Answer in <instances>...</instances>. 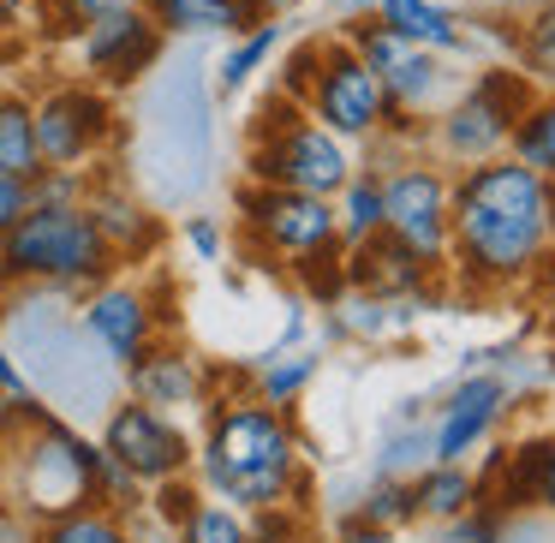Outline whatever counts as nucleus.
Instances as JSON below:
<instances>
[{
  "label": "nucleus",
  "mask_w": 555,
  "mask_h": 543,
  "mask_svg": "<svg viewBox=\"0 0 555 543\" xmlns=\"http://www.w3.org/2000/svg\"><path fill=\"white\" fill-rule=\"evenodd\" d=\"M555 257V185L502 156L454 168L448 185V275L472 293H526Z\"/></svg>",
  "instance_id": "nucleus-1"
},
{
  "label": "nucleus",
  "mask_w": 555,
  "mask_h": 543,
  "mask_svg": "<svg viewBox=\"0 0 555 543\" xmlns=\"http://www.w3.org/2000/svg\"><path fill=\"white\" fill-rule=\"evenodd\" d=\"M311 436L299 430V418L257 395H209L204 406V436L192 454V478L204 483V495H221L240 514L257 507H311Z\"/></svg>",
  "instance_id": "nucleus-2"
},
{
  "label": "nucleus",
  "mask_w": 555,
  "mask_h": 543,
  "mask_svg": "<svg viewBox=\"0 0 555 543\" xmlns=\"http://www.w3.org/2000/svg\"><path fill=\"white\" fill-rule=\"evenodd\" d=\"M240 233L245 251L287 263L299 275V287L311 299H335L347 287L340 275V221H335V197H311V192H287V185H240Z\"/></svg>",
  "instance_id": "nucleus-3"
},
{
  "label": "nucleus",
  "mask_w": 555,
  "mask_h": 543,
  "mask_svg": "<svg viewBox=\"0 0 555 543\" xmlns=\"http://www.w3.org/2000/svg\"><path fill=\"white\" fill-rule=\"evenodd\" d=\"M0 269L13 287H54L66 299H85L108 275H120V257L96 233L85 204H30L0 233Z\"/></svg>",
  "instance_id": "nucleus-4"
},
{
  "label": "nucleus",
  "mask_w": 555,
  "mask_h": 543,
  "mask_svg": "<svg viewBox=\"0 0 555 543\" xmlns=\"http://www.w3.org/2000/svg\"><path fill=\"white\" fill-rule=\"evenodd\" d=\"M352 144H340L328 126H317L299 102L269 90L245 126V180L251 185H287V192L335 197L352 180Z\"/></svg>",
  "instance_id": "nucleus-5"
},
{
  "label": "nucleus",
  "mask_w": 555,
  "mask_h": 543,
  "mask_svg": "<svg viewBox=\"0 0 555 543\" xmlns=\"http://www.w3.org/2000/svg\"><path fill=\"white\" fill-rule=\"evenodd\" d=\"M531 96H538V85H531L514 61H483L478 73L424 120V156L448 161V168H472V161L502 156Z\"/></svg>",
  "instance_id": "nucleus-6"
},
{
  "label": "nucleus",
  "mask_w": 555,
  "mask_h": 543,
  "mask_svg": "<svg viewBox=\"0 0 555 543\" xmlns=\"http://www.w3.org/2000/svg\"><path fill=\"white\" fill-rule=\"evenodd\" d=\"M30 114H37L42 168H85L90 173L126 144L120 102H114V90L90 85V78H61V85H49L42 96H30Z\"/></svg>",
  "instance_id": "nucleus-7"
},
{
  "label": "nucleus",
  "mask_w": 555,
  "mask_h": 543,
  "mask_svg": "<svg viewBox=\"0 0 555 543\" xmlns=\"http://www.w3.org/2000/svg\"><path fill=\"white\" fill-rule=\"evenodd\" d=\"M305 114H311L317 126H328L340 144H364V150H371L388 126L383 85H376V73L359 61V49H352L340 30L323 37V61H317V78H311V90H305Z\"/></svg>",
  "instance_id": "nucleus-8"
},
{
  "label": "nucleus",
  "mask_w": 555,
  "mask_h": 543,
  "mask_svg": "<svg viewBox=\"0 0 555 543\" xmlns=\"http://www.w3.org/2000/svg\"><path fill=\"white\" fill-rule=\"evenodd\" d=\"M340 37L359 49V61L376 73L388 108L412 114V120H430L448 96H454V73H448V54H430L418 42L395 37L383 18H359V25H335Z\"/></svg>",
  "instance_id": "nucleus-9"
},
{
  "label": "nucleus",
  "mask_w": 555,
  "mask_h": 543,
  "mask_svg": "<svg viewBox=\"0 0 555 543\" xmlns=\"http://www.w3.org/2000/svg\"><path fill=\"white\" fill-rule=\"evenodd\" d=\"M376 173H383V233H395L400 245L448 269V185H454V173H442V161L424 150H406Z\"/></svg>",
  "instance_id": "nucleus-10"
},
{
  "label": "nucleus",
  "mask_w": 555,
  "mask_h": 543,
  "mask_svg": "<svg viewBox=\"0 0 555 543\" xmlns=\"http://www.w3.org/2000/svg\"><path fill=\"white\" fill-rule=\"evenodd\" d=\"M73 49H78V66H85L78 78H90V85H102V90L120 96V90L144 85L150 73H162V61H168V30L156 25L150 7L126 0V7H114L108 18H96Z\"/></svg>",
  "instance_id": "nucleus-11"
},
{
  "label": "nucleus",
  "mask_w": 555,
  "mask_h": 543,
  "mask_svg": "<svg viewBox=\"0 0 555 543\" xmlns=\"http://www.w3.org/2000/svg\"><path fill=\"white\" fill-rule=\"evenodd\" d=\"M96 448H108L144 490L162 483V478L192 471V454H197V442L185 436V424L173 418V412H156V406H144V400H132V395L114 400V406L102 412Z\"/></svg>",
  "instance_id": "nucleus-12"
},
{
  "label": "nucleus",
  "mask_w": 555,
  "mask_h": 543,
  "mask_svg": "<svg viewBox=\"0 0 555 543\" xmlns=\"http://www.w3.org/2000/svg\"><path fill=\"white\" fill-rule=\"evenodd\" d=\"M78 323H85V335L102 347V359H108L114 371H126L156 335H168L156 287H144V281H132V275H108L102 287H90L85 299H78Z\"/></svg>",
  "instance_id": "nucleus-13"
},
{
  "label": "nucleus",
  "mask_w": 555,
  "mask_h": 543,
  "mask_svg": "<svg viewBox=\"0 0 555 543\" xmlns=\"http://www.w3.org/2000/svg\"><path fill=\"white\" fill-rule=\"evenodd\" d=\"M126 395L144 400L156 412H204L209 395L221 388V371H209L192 347H180L173 335H156L132 364L120 371Z\"/></svg>",
  "instance_id": "nucleus-14"
},
{
  "label": "nucleus",
  "mask_w": 555,
  "mask_h": 543,
  "mask_svg": "<svg viewBox=\"0 0 555 543\" xmlns=\"http://www.w3.org/2000/svg\"><path fill=\"white\" fill-rule=\"evenodd\" d=\"M507 412H514V383L502 371L460 376L430 418V460H472V448L490 442Z\"/></svg>",
  "instance_id": "nucleus-15"
},
{
  "label": "nucleus",
  "mask_w": 555,
  "mask_h": 543,
  "mask_svg": "<svg viewBox=\"0 0 555 543\" xmlns=\"http://www.w3.org/2000/svg\"><path fill=\"white\" fill-rule=\"evenodd\" d=\"M340 275H347V287H359V293L436 305L448 269H436L430 257H418L412 245H400L395 233H371L364 245H347V251H340Z\"/></svg>",
  "instance_id": "nucleus-16"
},
{
  "label": "nucleus",
  "mask_w": 555,
  "mask_h": 543,
  "mask_svg": "<svg viewBox=\"0 0 555 543\" xmlns=\"http://www.w3.org/2000/svg\"><path fill=\"white\" fill-rule=\"evenodd\" d=\"M85 209H90V221H96V233L108 240V251L120 257V269L126 263H150V257L162 251V240H168L156 204H144V197H138L132 185L108 168V161H102V168H90Z\"/></svg>",
  "instance_id": "nucleus-17"
},
{
  "label": "nucleus",
  "mask_w": 555,
  "mask_h": 543,
  "mask_svg": "<svg viewBox=\"0 0 555 543\" xmlns=\"http://www.w3.org/2000/svg\"><path fill=\"white\" fill-rule=\"evenodd\" d=\"M376 18L430 54H448V61L472 54V18H460L448 0H376Z\"/></svg>",
  "instance_id": "nucleus-18"
},
{
  "label": "nucleus",
  "mask_w": 555,
  "mask_h": 543,
  "mask_svg": "<svg viewBox=\"0 0 555 543\" xmlns=\"http://www.w3.org/2000/svg\"><path fill=\"white\" fill-rule=\"evenodd\" d=\"M150 13H156V25L173 37H240V30H251L257 18V0H150Z\"/></svg>",
  "instance_id": "nucleus-19"
},
{
  "label": "nucleus",
  "mask_w": 555,
  "mask_h": 543,
  "mask_svg": "<svg viewBox=\"0 0 555 543\" xmlns=\"http://www.w3.org/2000/svg\"><path fill=\"white\" fill-rule=\"evenodd\" d=\"M281 42H287V25H281V18H257L251 30L228 37V49H221V61H216V96H240V90H251V78L281 54Z\"/></svg>",
  "instance_id": "nucleus-20"
},
{
  "label": "nucleus",
  "mask_w": 555,
  "mask_h": 543,
  "mask_svg": "<svg viewBox=\"0 0 555 543\" xmlns=\"http://www.w3.org/2000/svg\"><path fill=\"white\" fill-rule=\"evenodd\" d=\"M412 502H418V519H454L478 502V478H472L466 460H430V466L412 471Z\"/></svg>",
  "instance_id": "nucleus-21"
},
{
  "label": "nucleus",
  "mask_w": 555,
  "mask_h": 543,
  "mask_svg": "<svg viewBox=\"0 0 555 543\" xmlns=\"http://www.w3.org/2000/svg\"><path fill=\"white\" fill-rule=\"evenodd\" d=\"M317 371H323V347H287V352H263L251 371V395L269 400V406L293 412L299 406V395L317 383Z\"/></svg>",
  "instance_id": "nucleus-22"
},
{
  "label": "nucleus",
  "mask_w": 555,
  "mask_h": 543,
  "mask_svg": "<svg viewBox=\"0 0 555 543\" xmlns=\"http://www.w3.org/2000/svg\"><path fill=\"white\" fill-rule=\"evenodd\" d=\"M0 173H18V180H37L42 173L37 114H30V96L13 85H0Z\"/></svg>",
  "instance_id": "nucleus-23"
},
{
  "label": "nucleus",
  "mask_w": 555,
  "mask_h": 543,
  "mask_svg": "<svg viewBox=\"0 0 555 543\" xmlns=\"http://www.w3.org/2000/svg\"><path fill=\"white\" fill-rule=\"evenodd\" d=\"M418 466H430V424H424L418 400H400V412L388 418L383 442H376V471H388V478H412Z\"/></svg>",
  "instance_id": "nucleus-24"
},
{
  "label": "nucleus",
  "mask_w": 555,
  "mask_h": 543,
  "mask_svg": "<svg viewBox=\"0 0 555 543\" xmlns=\"http://www.w3.org/2000/svg\"><path fill=\"white\" fill-rule=\"evenodd\" d=\"M507 156L526 161L531 173H543V180L555 185V90H538V96L526 102L514 138H507Z\"/></svg>",
  "instance_id": "nucleus-25"
},
{
  "label": "nucleus",
  "mask_w": 555,
  "mask_h": 543,
  "mask_svg": "<svg viewBox=\"0 0 555 543\" xmlns=\"http://www.w3.org/2000/svg\"><path fill=\"white\" fill-rule=\"evenodd\" d=\"M335 221H340V245H364L371 233H383V173L352 168V180L335 192Z\"/></svg>",
  "instance_id": "nucleus-26"
},
{
  "label": "nucleus",
  "mask_w": 555,
  "mask_h": 543,
  "mask_svg": "<svg viewBox=\"0 0 555 543\" xmlns=\"http://www.w3.org/2000/svg\"><path fill=\"white\" fill-rule=\"evenodd\" d=\"M37 543H132V519L114 514V507H66V514L42 519L37 526Z\"/></svg>",
  "instance_id": "nucleus-27"
},
{
  "label": "nucleus",
  "mask_w": 555,
  "mask_h": 543,
  "mask_svg": "<svg viewBox=\"0 0 555 543\" xmlns=\"http://www.w3.org/2000/svg\"><path fill=\"white\" fill-rule=\"evenodd\" d=\"M352 519H364V526H376V531H395V538H406V531L418 526L412 478H388V471H376V478L359 490V507H352Z\"/></svg>",
  "instance_id": "nucleus-28"
},
{
  "label": "nucleus",
  "mask_w": 555,
  "mask_h": 543,
  "mask_svg": "<svg viewBox=\"0 0 555 543\" xmlns=\"http://www.w3.org/2000/svg\"><path fill=\"white\" fill-rule=\"evenodd\" d=\"M514 66H519V73H526L538 90H555V0H538L531 13H519Z\"/></svg>",
  "instance_id": "nucleus-29"
},
{
  "label": "nucleus",
  "mask_w": 555,
  "mask_h": 543,
  "mask_svg": "<svg viewBox=\"0 0 555 543\" xmlns=\"http://www.w3.org/2000/svg\"><path fill=\"white\" fill-rule=\"evenodd\" d=\"M114 7H126V0H30V13H37V25L49 42H78L96 18H108Z\"/></svg>",
  "instance_id": "nucleus-30"
},
{
  "label": "nucleus",
  "mask_w": 555,
  "mask_h": 543,
  "mask_svg": "<svg viewBox=\"0 0 555 543\" xmlns=\"http://www.w3.org/2000/svg\"><path fill=\"white\" fill-rule=\"evenodd\" d=\"M173 543H245V514L221 495H197V507L173 526Z\"/></svg>",
  "instance_id": "nucleus-31"
},
{
  "label": "nucleus",
  "mask_w": 555,
  "mask_h": 543,
  "mask_svg": "<svg viewBox=\"0 0 555 543\" xmlns=\"http://www.w3.org/2000/svg\"><path fill=\"white\" fill-rule=\"evenodd\" d=\"M245 543H317V519L311 507L293 502L257 507V514H245Z\"/></svg>",
  "instance_id": "nucleus-32"
},
{
  "label": "nucleus",
  "mask_w": 555,
  "mask_h": 543,
  "mask_svg": "<svg viewBox=\"0 0 555 543\" xmlns=\"http://www.w3.org/2000/svg\"><path fill=\"white\" fill-rule=\"evenodd\" d=\"M144 483L132 478V471L120 466V460L108 454V448H96V507H114V514H126L132 519L138 507H144Z\"/></svg>",
  "instance_id": "nucleus-33"
},
{
  "label": "nucleus",
  "mask_w": 555,
  "mask_h": 543,
  "mask_svg": "<svg viewBox=\"0 0 555 543\" xmlns=\"http://www.w3.org/2000/svg\"><path fill=\"white\" fill-rule=\"evenodd\" d=\"M424 543H502V514H495V507H483V502H472L466 514L436 519Z\"/></svg>",
  "instance_id": "nucleus-34"
},
{
  "label": "nucleus",
  "mask_w": 555,
  "mask_h": 543,
  "mask_svg": "<svg viewBox=\"0 0 555 543\" xmlns=\"http://www.w3.org/2000/svg\"><path fill=\"white\" fill-rule=\"evenodd\" d=\"M317 61H323V37L293 42V49H287V61H281L275 96H287V102H299V108H305V90H311V78H317Z\"/></svg>",
  "instance_id": "nucleus-35"
},
{
  "label": "nucleus",
  "mask_w": 555,
  "mask_h": 543,
  "mask_svg": "<svg viewBox=\"0 0 555 543\" xmlns=\"http://www.w3.org/2000/svg\"><path fill=\"white\" fill-rule=\"evenodd\" d=\"M180 240L192 245L197 263H221V251H228V233H221L216 216H185L180 221Z\"/></svg>",
  "instance_id": "nucleus-36"
},
{
  "label": "nucleus",
  "mask_w": 555,
  "mask_h": 543,
  "mask_svg": "<svg viewBox=\"0 0 555 543\" xmlns=\"http://www.w3.org/2000/svg\"><path fill=\"white\" fill-rule=\"evenodd\" d=\"M0 400H13V406H25V400H37V388H30V376L18 371V359L7 352V340H0Z\"/></svg>",
  "instance_id": "nucleus-37"
},
{
  "label": "nucleus",
  "mask_w": 555,
  "mask_h": 543,
  "mask_svg": "<svg viewBox=\"0 0 555 543\" xmlns=\"http://www.w3.org/2000/svg\"><path fill=\"white\" fill-rule=\"evenodd\" d=\"M526 293H531V305H538V323H543V335L555 340V257L538 269V281H531Z\"/></svg>",
  "instance_id": "nucleus-38"
},
{
  "label": "nucleus",
  "mask_w": 555,
  "mask_h": 543,
  "mask_svg": "<svg viewBox=\"0 0 555 543\" xmlns=\"http://www.w3.org/2000/svg\"><path fill=\"white\" fill-rule=\"evenodd\" d=\"M25 209H30V180H18V173H0V233L13 228Z\"/></svg>",
  "instance_id": "nucleus-39"
},
{
  "label": "nucleus",
  "mask_w": 555,
  "mask_h": 543,
  "mask_svg": "<svg viewBox=\"0 0 555 543\" xmlns=\"http://www.w3.org/2000/svg\"><path fill=\"white\" fill-rule=\"evenodd\" d=\"M0 543H37V519L18 507H0Z\"/></svg>",
  "instance_id": "nucleus-40"
},
{
  "label": "nucleus",
  "mask_w": 555,
  "mask_h": 543,
  "mask_svg": "<svg viewBox=\"0 0 555 543\" xmlns=\"http://www.w3.org/2000/svg\"><path fill=\"white\" fill-rule=\"evenodd\" d=\"M335 25H359V18H376V0H323Z\"/></svg>",
  "instance_id": "nucleus-41"
},
{
  "label": "nucleus",
  "mask_w": 555,
  "mask_h": 543,
  "mask_svg": "<svg viewBox=\"0 0 555 543\" xmlns=\"http://www.w3.org/2000/svg\"><path fill=\"white\" fill-rule=\"evenodd\" d=\"M335 543H400V538H395V531H376V526H364V519H347Z\"/></svg>",
  "instance_id": "nucleus-42"
},
{
  "label": "nucleus",
  "mask_w": 555,
  "mask_h": 543,
  "mask_svg": "<svg viewBox=\"0 0 555 543\" xmlns=\"http://www.w3.org/2000/svg\"><path fill=\"white\" fill-rule=\"evenodd\" d=\"M30 13V0H0V30H18Z\"/></svg>",
  "instance_id": "nucleus-43"
},
{
  "label": "nucleus",
  "mask_w": 555,
  "mask_h": 543,
  "mask_svg": "<svg viewBox=\"0 0 555 543\" xmlns=\"http://www.w3.org/2000/svg\"><path fill=\"white\" fill-rule=\"evenodd\" d=\"M305 0H257V13L263 18H287V13H299Z\"/></svg>",
  "instance_id": "nucleus-44"
},
{
  "label": "nucleus",
  "mask_w": 555,
  "mask_h": 543,
  "mask_svg": "<svg viewBox=\"0 0 555 543\" xmlns=\"http://www.w3.org/2000/svg\"><path fill=\"white\" fill-rule=\"evenodd\" d=\"M7 293H13V281H7V269H0V299H7Z\"/></svg>",
  "instance_id": "nucleus-45"
},
{
  "label": "nucleus",
  "mask_w": 555,
  "mask_h": 543,
  "mask_svg": "<svg viewBox=\"0 0 555 543\" xmlns=\"http://www.w3.org/2000/svg\"><path fill=\"white\" fill-rule=\"evenodd\" d=\"M156 543H173V531H162V538H156Z\"/></svg>",
  "instance_id": "nucleus-46"
},
{
  "label": "nucleus",
  "mask_w": 555,
  "mask_h": 543,
  "mask_svg": "<svg viewBox=\"0 0 555 543\" xmlns=\"http://www.w3.org/2000/svg\"><path fill=\"white\" fill-rule=\"evenodd\" d=\"M138 7H150V0H138Z\"/></svg>",
  "instance_id": "nucleus-47"
}]
</instances>
